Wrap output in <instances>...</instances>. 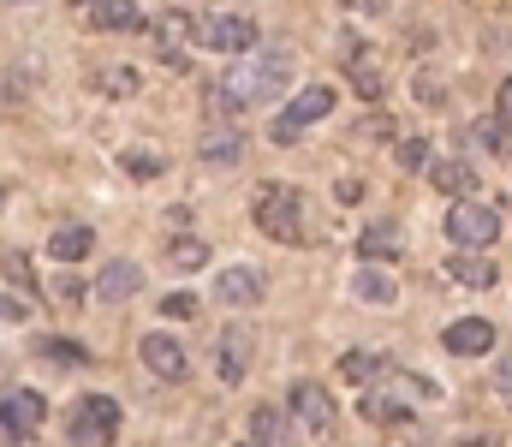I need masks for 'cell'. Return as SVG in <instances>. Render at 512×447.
<instances>
[{
  "label": "cell",
  "instance_id": "obj_1",
  "mask_svg": "<svg viewBox=\"0 0 512 447\" xmlns=\"http://www.w3.org/2000/svg\"><path fill=\"white\" fill-rule=\"evenodd\" d=\"M286 78H292V54H262V66H227V78L209 90V114L227 120V114H239V108H256V102H268Z\"/></svg>",
  "mask_w": 512,
  "mask_h": 447
},
{
  "label": "cell",
  "instance_id": "obj_2",
  "mask_svg": "<svg viewBox=\"0 0 512 447\" xmlns=\"http://www.w3.org/2000/svg\"><path fill=\"white\" fill-rule=\"evenodd\" d=\"M251 221L280 245H304V191L280 185V179H262L251 191Z\"/></svg>",
  "mask_w": 512,
  "mask_h": 447
},
{
  "label": "cell",
  "instance_id": "obj_3",
  "mask_svg": "<svg viewBox=\"0 0 512 447\" xmlns=\"http://www.w3.org/2000/svg\"><path fill=\"white\" fill-rule=\"evenodd\" d=\"M114 436H120V400L84 394V400L72 406V418H66V442L72 447H108Z\"/></svg>",
  "mask_w": 512,
  "mask_h": 447
},
{
  "label": "cell",
  "instance_id": "obj_4",
  "mask_svg": "<svg viewBox=\"0 0 512 447\" xmlns=\"http://www.w3.org/2000/svg\"><path fill=\"white\" fill-rule=\"evenodd\" d=\"M447 239H453L459 251L495 245V239H501V209H489V203H477V197H459V203L447 209Z\"/></svg>",
  "mask_w": 512,
  "mask_h": 447
},
{
  "label": "cell",
  "instance_id": "obj_5",
  "mask_svg": "<svg viewBox=\"0 0 512 447\" xmlns=\"http://www.w3.org/2000/svg\"><path fill=\"white\" fill-rule=\"evenodd\" d=\"M328 114H334V90H328V84H310V90H298L292 108L274 120V138L292 144V138H304V132H310L316 120H328Z\"/></svg>",
  "mask_w": 512,
  "mask_h": 447
},
{
  "label": "cell",
  "instance_id": "obj_6",
  "mask_svg": "<svg viewBox=\"0 0 512 447\" xmlns=\"http://www.w3.org/2000/svg\"><path fill=\"white\" fill-rule=\"evenodd\" d=\"M42 394L36 388H6V400H0V424H6V447H24L36 436V424H42Z\"/></svg>",
  "mask_w": 512,
  "mask_h": 447
},
{
  "label": "cell",
  "instance_id": "obj_7",
  "mask_svg": "<svg viewBox=\"0 0 512 447\" xmlns=\"http://www.w3.org/2000/svg\"><path fill=\"white\" fill-rule=\"evenodd\" d=\"M286 412H292V418H298V430H310V436H328V430H334V400H328V388H322V382H292Z\"/></svg>",
  "mask_w": 512,
  "mask_h": 447
},
{
  "label": "cell",
  "instance_id": "obj_8",
  "mask_svg": "<svg viewBox=\"0 0 512 447\" xmlns=\"http://www.w3.org/2000/svg\"><path fill=\"white\" fill-rule=\"evenodd\" d=\"M197 42L215 48V54H245V48H256V24L239 18V12H215V18L197 24Z\"/></svg>",
  "mask_w": 512,
  "mask_h": 447
},
{
  "label": "cell",
  "instance_id": "obj_9",
  "mask_svg": "<svg viewBox=\"0 0 512 447\" xmlns=\"http://www.w3.org/2000/svg\"><path fill=\"white\" fill-rule=\"evenodd\" d=\"M441 346H447L453 358H483V352H495V328H489L483 316H459V322H447Z\"/></svg>",
  "mask_w": 512,
  "mask_h": 447
},
{
  "label": "cell",
  "instance_id": "obj_10",
  "mask_svg": "<svg viewBox=\"0 0 512 447\" xmlns=\"http://www.w3.org/2000/svg\"><path fill=\"white\" fill-rule=\"evenodd\" d=\"M215 304H233V310H251V304H262V275H256V269H245V263L221 269V275H215Z\"/></svg>",
  "mask_w": 512,
  "mask_h": 447
},
{
  "label": "cell",
  "instance_id": "obj_11",
  "mask_svg": "<svg viewBox=\"0 0 512 447\" xmlns=\"http://www.w3.org/2000/svg\"><path fill=\"white\" fill-rule=\"evenodd\" d=\"M137 352H143V364H149L155 376H167V382H179V376L191 370V358H185V346H179L173 334H143Z\"/></svg>",
  "mask_w": 512,
  "mask_h": 447
},
{
  "label": "cell",
  "instance_id": "obj_12",
  "mask_svg": "<svg viewBox=\"0 0 512 447\" xmlns=\"http://www.w3.org/2000/svg\"><path fill=\"white\" fill-rule=\"evenodd\" d=\"M245 132H239V126H209V132H203V144H197V155H203V161H209V167H239V161H245Z\"/></svg>",
  "mask_w": 512,
  "mask_h": 447
},
{
  "label": "cell",
  "instance_id": "obj_13",
  "mask_svg": "<svg viewBox=\"0 0 512 447\" xmlns=\"http://www.w3.org/2000/svg\"><path fill=\"white\" fill-rule=\"evenodd\" d=\"M251 436H256V447H298V418H286L280 406H256Z\"/></svg>",
  "mask_w": 512,
  "mask_h": 447
},
{
  "label": "cell",
  "instance_id": "obj_14",
  "mask_svg": "<svg viewBox=\"0 0 512 447\" xmlns=\"http://www.w3.org/2000/svg\"><path fill=\"white\" fill-rule=\"evenodd\" d=\"M251 370V328H227L221 334V382H245Z\"/></svg>",
  "mask_w": 512,
  "mask_h": 447
},
{
  "label": "cell",
  "instance_id": "obj_15",
  "mask_svg": "<svg viewBox=\"0 0 512 447\" xmlns=\"http://www.w3.org/2000/svg\"><path fill=\"white\" fill-rule=\"evenodd\" d=\"M137 287H143V269H137V263H126V257H120V263H108V269L96 275V293L108 298V304H120V298H131Z\"/></svg>",
  "mask_w": 512,
  "mask_h": 447
},
{
  "label": "cell",
  "instance_id": "obj_16",
  "mask_svg": "<svg viewBox=\"0 0 512 447\" xmlns=\"http://www.w3.org/2000/svg\"><path fill=\"white\" fill-rule=\"evenodd\" d=\"M191 30H197V24H191V12H155V18H149V36H155V48H161V54H179V42H185Z\"/></svg>",
  "mask_w": 512,
  "mask_h": 447
},
{
  "label": "cell",
  "instance_id": "obj_17",
  "mask_svg": "<svg viewBox=\"0 0 512 447\" xmlns=\"http://www.w3.org/2000/svg\"><path fill=\"white\" fill-rule=\"evenodd\" d=\"M90 245H96V233H90V227H54V239H48V257L72 269L78 257H90Z\"/></svg>",
  "mask_w": 512,
  "mask_h": 447
},
{
  "label": "cell",
  "instance_id": "obj_18",
  "mask_svg": "<svg viewBox=\"0 0 512 447\" xmlns=\"http://www.w3.org/2000/svg\"><path fill=\"white\" fill-rule=\"evenodd\" d=\"M346 78H352V90H358L364 102H382L387 78H382V66H376V54H352V60H346Z\"/></svg>",
  "mask_w": 512,
  "mask_h": 447
},
{
  "label": "cell",
  "instance_id": "obj_19",
  "mask_svg": "<svg viewBox=\"0 0 512 447\" xmlns=\"http://www.w3.org/2000/svg\"><path fill=\"white\" fill-rule=\"evenodd\" d=\"M137 24H143V12L131 0H96L90 6V30H137Z\"/></svg>",
  "mask_w": 512,
  "mask_h": 447
},
{
  "label": "cell",
  "instance_id": "obj_20",
  "mask_svg": "<svg viewBox=\"0 0 512 447\" xmlns=\"http://www.w3.org/2000/svg\"><path fill=\"white\" fill-rule=\"evenodd\" d=\"M447 275H453L459 287H495V263H489V257H477V251L447 257Z\"/></svg>",
  "mask_w": 512,
  "mask_h": 447
},
{
  "label": "cell",
  "instance_id": "obj_21",
  "mask_svg": "<svg viewBox=\"0 0 512 447\" xmlns=\"http://www.w3.org/2000/svg\"><path fill=\"white\" fill-rule=\"evenodd\" d=\"M429 179H435V191H447V197H471V191H477V173H471L465 161H435Z\"/></svg>",
  "mask_w": 512,
  "mask_h": 447
},
{
  "label": "cell",
  "instance_id": "obj_22",
  "mask_svg": "<svg viewBox=\"0 0 512 447\" xmlns=\"http://www.w3.org/2000/svg\"><path fill=\"white\" fill-rule=\"evenodd\" d=\"M352 293L364 298V304H393L399 287H393V275H387V269H358V275H352Z\"/></svg>",
  "mask_w": 512,
  "mask_h": 447
},
{
  "label": "cell",
  "instance_id": "obj_23",
  "mask_svg": "<svg viewBox=\"0 0 512 447\" xmlns=\"http://www.w3.org/2000/svg\"><path fill=\"white\" fill-rule=\"evenodd\" d=\"M203 257H209V245H203V239H167V269L197 275V269H203Z\"/></svg>",
  "mask_w": 512,
  "mask_h": 447
},
{
  "label": "cell",
  "instance_id": "obj_24",
  "mask_svg": "<svg viewBox=\"0 0 512 447\" xmlns=\"http://www.w3.org/2000/svg\"><path fill=\"white\" fill-rule=\"evenodd\" d=\"M340 376L346 382H376V376H387V358L382 352H346L340 358Z\"/></svg>",
  "mask_w": 512,
  "mask_h": 447
},
{
  "label": "cell",
  "instance_id": "obj_25",
  "mask_svg": "<svg viewBox=\"0 0 512 447\" xmlns=\"http://www.w3.org/2000/svg\"><path fill=\"white\" fill-rule=\"evenodd\" d=\"M358 412L370 418V424H405L411 412H405V400H393V394H364L358 400Z\"/></svg>",
  "mask_w": 512,
  "mask_h": 447
},
{
  "label": "cell",
  "instance_id": "obj_26",
  "mask_svg": "<svg viewBox=\"0 0 512 447\" xmlns=\"http://www.w3.org/2000/svg\"><path fill=\"white\" fill-rule=\"evenodd\" d=\"M90 84H96L102 96H131V90H137V72H131V66H96Z\"/></svg>",
  "mask_w": 512,
  "mask_h": 447
},
{
  "label": "cell",
  "instance_id": "obj_27",
  "mask_svg": "<svg viewBox=\"0 0 512 447\" xmlns=\"http://www.w3.org/2000/svg\"><path fill=\"white\" fill-rule=\"evenodd\" d=\"M358 257H376V263H387V257H399V239H393V227L387 221H376L364 239H358Z\"/></svg>",
  "mask_w": 512,
  "mask_h": 447
},
{
  "label": "cell",
  "instance_id": "obj_28",
  "mask_svg": "<svg viewBox=\"0 0 512 447\" xmlns=\"http://www.w3.org/2000/svg\"><path fill=\"white\" fill-rule=\"evenodd\" d=\"M48 364H66V370H78V364H90V346H78V340H42L36 346Z\"/></svg>",
  "mask_w": 512,
  "mask_h": 447
},
{
  "label": "cell",
  "instance_id": "obj_29",
  "mask_svg": "<svg viewBox=\"0 0 512 447\" xmlns=\"http://www.w3.org/2000/svg\"><path fill=\"white\" fill-rule=\"evenodd\" d=\"M120 167H126L131 179H161V167H167V161H161L155 149H126V155H120Z\"/></svg>",
  "mask_w": 512,
  "mask_h": 447
},
{
  "label": "cell",
  "instance_id": "obj_30",
  "mask_svg": "<svg viewBox=\"0 0 512 447\" xmlns=\"http://www.w3.org/2000/svg\"><path fill=\"white\" fill-rule=\"evenodd\" d=\"M399 173H429V138H405L399 144Z\"/></svg>",
  "mask_w": 512,
  "mask_h": 447
},
{
  "label": "cell",
  "instance_id": "obj_31",
  "mask_svg": "<svg viewBox=\"0 0 512 447\" xmlns=\"http://www.w3.org/2000/svg\"><path fill=\"white\" fill-rule=\"evenodd\" d=\"M6 287H24V293H36V281H30V263H24V251H6Z\"/></svg>",
  "mask_w": 512,
  "mask_h": 447
},
{
  "label": "cell",
  "instance_id": "obj_32",
  "mask_svg": "<svg viewBox=\"0 0 512 447\" xmlns=\"http://www.w3.org/2000/svg\"><path fill=\"white\" fill-rule=\"evenodd\" d=\"M477 138H483L489 149H501V155H507V149H512V126H507V120H483V126H477Z\"/></svg>",
  "mask_w": 512,
  "mask_h": 447
},
{
  "label": "cell",
  "instance_id": "obj_33",
  "mask_svg": "<svg viewBox=\"0 0 512 447\" xmlns=\"http://www.w3.org/2000/svg\"><path fill=\"white\" fill-rule=\"evenodd\" d=\"M161 316L185 322V316H197V298H191V293H167V298H161Z\"/></svg>",
  "mask_w": 512,
  "mask_h": 447
},
{
  "label": "cell",
  "instance_id": "obj_34",
  "mask_svg": "<svg viewBox=\"0 0 512 447\" xmlns=\"http://www.w3.org/2000/svg\"><path fill=\"white\" fill-rule=\"evenodd\" d=\"M54 298H60V304H84V281H78V275L66 269V275L54 281Z\"/></svg>",
  "mask_w": 512,
  "mask_h": 447
},
{
  "label": "cell",
  "instance_id": "obj_35",
  "mask_svg": "<svg viewBox=\"0 0 512 447\" xmlns=\"http://www.w3.org/2000/svg\"><path fill=\"white\" fill-rule=\"evenodd\" d=\"M0 304H6V322H24V316H30V293H18V287H6Z\"/></svg>",
  "mask_w": 512,
  "mask_h": 447
},
{
  "label": "cell",
  "instance_id": "obj_36",
  "mask_svg": "<svg viewBox=\"0 0 512 447\" xmlns=\"http://www.w3.org/2000/svg\"><path fill=\"white\" fill-rule=\"evenodd\" d=\"M346 12H358V18H376V12H387V0H340Z\"/></svg>",
  "mask_w": 512,
  "mask_h": 447
},
{
  "label": "cell",
  "instance_id": "obj_37",
  "mask_svg": "<svg viewBox=\"0 0 512 447\" xmlns=\"http://www.w3.org/2000/svg\"><path fill=\"white\" fill-rule=\"evenodd\" d=\"M495 388H501V400H512V352H501V370H495Z\"/></svg>",
  "mask_w": 512,
  "mask_h": 447
},
{
  "label": "cell",
  "instance_id": "obj_38",
  "mask_svg": "<svg viewBox=\"0 0 512 447\" xmlns=\"http://www.w3.org/2000/svg\"><path fill=\"white\" fill-rule=\"evenodd\" d=\"M334 197H340V203H358V197H364V185H358V179H340V185H334Z\"/></svg>",
  "mask_w": 512,
  "mask_h": 447
},
{
  "label": "cell",
  "instance_id": "obj_39",
  "mask_svg": "<svg viewBox=\"0 0 512 447\" xmlns=\"http://www.w3.org/2000/svg\"><path fill=\"white\" fill-rule=\"evenodd\" d=\"M495 108H501V120L512 126V78H501V96H495Z\"/></svg>",
  "mask_w": 512,
  "mask_h": 447
},
{
  "label": "cell",
  "instance_id": "obj_40",
  "mask_svg": "<svg viewBox=\"0 0 512 447\" xmlns=\"http://www.w3.org/2000/svg\"><path fill=\"white\" fill-rule=\"evenodd\" d=\"M453 447H501V442H489V436H471V442H453Z\"/></svg>",
  "mask_w": 512,
  "mask_h": 447
},
{
  "label": "cell",
  "instance_id": "obj_41",
  "mask_svg": "<svg viewBox=\"0 0 512 447\" xmlns=\"http://www.w3.org/2000/svg\"><path fill=\"white\" fill-rule=\"evenodd\" d=\"M90 6H96V0H90Z\"/></svg>",
  "mask_w": 512,
  "mask_h": 447
}]
</instances>
